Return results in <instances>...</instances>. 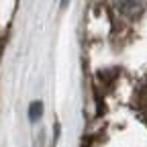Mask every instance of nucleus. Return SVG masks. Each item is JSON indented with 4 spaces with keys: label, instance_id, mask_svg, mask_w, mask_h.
<instances>
[{
    "label": "nucleus",
    "instance_id": "1",
    "mask_svg": "<svg viewBox=\"0 0 147 147\" xmlns=\"http://www.w3.org/2000/svg\"><path fill=\"white\" fill-rule=\"evenodd\" d=\"M143 0H119V8H121V12L125 14V16H131V18H135V16H139L141 12H143Z\"/></svg>",
    "mask_w": 147,
    "mask_h": 147
},
{
    "label": "nucleus",
    "instance_id": "3",
    "mask_svg": "<svg viewBox=\"0 0 147 147\" xmlns=\"http://www.w3.org/2000/svg\"><path fill=\"white\" fill-rule=\"evenodd\" d=\"M117 74H119L117 69H110V71H100V74H98V78H100L102 82H113V80L117 78Z\"/></svg>",
    "mask_w": 147,
    "mask_h": 147
},
{
    "label": "nucleus",
    "instance_id": "4",
    "mask_svg": "<svg viewBox=\"0 0 147 147\" xmlns=\"http://www.w3.org/2000/svg\"><path fill=\"white\" fill-rule=\"evenodd\" d=\"M139 104H141L143 108H147V86L141 88V92H139Z\"/></svg>",
    "mask_w": 147,
    "mask_h": 147
},
{
    "label": "nucleus",
    "instance_id": "2",
    "mask_svg": "<svg viewBox=\"0 0 147 147\" xmlns=\"http://www.w3.org/2000/svg\"><path fill=\"white\" fill-rule=\"evenodd\" d=\"M41 113H43V104H41V102H33L31 108H29V117H31V121H37V119L41 117Z\"/></svg>",
    "mask_w": 147,
    "mask_h": 147
}]
</instances>
